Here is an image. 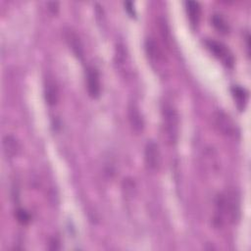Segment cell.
I'll use <instances>...</instances> for the list:
<instances>
[{
    "label": "cell",
    "instance_id": "obj_1",
    "mask_svg": "<svg viewBox=\"0 0 251 251\" xmlns=\"http://www.w3.org/2000/svg\"><path fill=\"white\" fill-rule=\"evenodd\" d=\"M239 217V199L235 191L229 190L221 193L215 201L214 225L217 227L222 226L226 221L234 223Z\"/></svg>",
    "mask_w": 251,
    "mask_h": 251
},
{
    "label": "cell",
    "instance_id": "obj_2",
    "mask_svg": "<svg viewBox=\"0 0 251 251\" xmlns=\"http://www.w3.org/2000/svg\"><path fill=\"white\" fill-rule=\"evenodd\" d=\"M164 135L169 144L176 143L179 133V116L176 108L170 103H164L161 109Z\"/></svg>",
    "mask_w": 251,
    "mask_h": 251
},
{
    "label": "cell",
    "instance_id": "obj_3",
    "mask_svg": "<svg viewBox=\"0 0 251 251\" xmlns=\"http://www.w3.org/2000/svg\"><path fill=\"white\" fill-rule=\"evenodd\" d=\"M207 48L214 54V56L219 59L227 68H232L234 64V58L229 49L222 42L208 39L205 41Z\"/></svg>",
    "mask_w": 251,
    "mask_h": 251
},
{
    "label": "cell",
    "instance_id": "obj_4",
    "mask_svg": "<svg viewBox=\"0 0 251 251\" xmlns=\"http://www.w3.org/2000/svg\"><path fill=\"white\" fill-rule=\"evenodd\" d=\"M214 124L216 128L226 136H234L236 134V126L228 115L223 111H217L214 114Z\"/></svg>",
    "mask_w": 251,
    "mask_h": 251
},
{
    "label": "cell",
    "instance_id": "obj_5",
    "mask_svg": "<svg viewBox=\"0 0 251 251\" xmlns=\"http://www.w3.org/2000/svg\"><path fill=\"white\" fill-rule=\"evenodd\" d=\"M144 160L149 171L155 172L159 169L161 164V154L159 146L155 141L150 140L146 143L144 148Z\"/></svg>",
    "mask_w": 251,
    "mask_h": 251
},
{
    "label": "cell",
    "instance_id": "obj_6",
    "mask_svg": "<svg viewBox=\"0 0 251 251\" xmlns=\"http://www.w3.org/2000/svg\"><path fill=\"white\" fill-rule=\"evenodd\" d=\"M85 84L87 88L88 95L96 99L100 96L101 92V83H100V75L98 71L93 67H87L85 70Z\"/></svg>",
    "mask_w": 251,
    "mask_h": 251
},
{
    "label": "cell",
    "instance_id": "obj_7",
    "mask_svg": "<svg viewBox=\"0 0 251 251\" xmlns=\"http://www.w3.org/2000/svg\"><path fill=\"white\" fill-rule=\"evenodd\" d=\"M127 117L132 130L140 133L144 128V120L138 106L134 102H130L127 106Z\"/></svg>",
    "mask_w": 251,
    "mask_h": 251
},
{
    "label": "cell",
    "instance_id": "obj_8",
    "mask_svg": "<svg viewBox=\"0 0 251 251\" xmlns=\"http://www.w3.org/2000/svg\"><path fill=\"white\" fill-rule=\"evenodd\" d=\"M64 36H65L66 42H67L69 48L71 49V51L73 52V54L76 58L81 60L83 58V46L79 39V36L75 33V31H74L71 28H67L65 30Z\"/></svg>",
    "mask_w": 251,
    "mask_h": 251
},
{
    "label": "cell",
    "instance_id": "obj_9",
    "mask_svg": "<svg viewBox=\"0 0 251 251\" xmlns=\"http://www.w3.org/2000/svg\"><path fill=\"white\" fill-rule=\"evenodd\" d=\"M44 97L49 106H55L59 101V88L52 77H46L44 81Z\"/></svg>",
    "mask_w": 251,
    "mask_h": 251
},
{
    "label": "cell",
    "instance_id": "obj_10",
    "mask_svg": "<svg viewBox=\"0 0 251 251\" xmlns=\"http://www.w3.org/2000/svg\"><path fill=\"white\" fill-rule=\"evenodd\" d=\"M2 148L4 156L7 159H12L18 155L20 151V143L14 135L7 134L3 137Z\"/></svg>",
    "mask_w": 251,
    "mask_h": 251
},
{
    "label": "cell",
    "instance_id": "obj_11",
    "mask_svg": "<svg viewBox=\"0 0 251 251\" xmlns=\"http://www.w3.org/2000/svg\"><path fill=\"white\" fill-rule=\"evenodd\" d=\"M185 10L188 17V21L191 25L195 26L200 20L201 8L198 2L196 1H186L185 2Z\"/></svg>",
    "mask_w": 251,
    "mask_h": 251
},
{
    "label": "cell",
    "instance_id": "obj_12",
    "mask_svg": "<svg viewBox=\"0 0 251 251\" xmlns=\"http://www.w3.org/2000/svg\"><path fill=\"white\" fill-rule=\"evenodd\" d=\"M145 51L148 58L152 62H156V61L158 62L161 59L160 49L158 48V45L155 42V40H153L152 38H148L145 41Z\"/></svg>",
    "mask_w": 251,
    "mask_h": 251
},
{
    "label": "cell",
    "instance_id": "obj_13",
    "mask_svg": "<svg viewBox=\"0 0 251 251\" xmlns=\"http://www.w3.org/2000/svg\"><path fill=\"white\" fill-rule=\"evenodd\" d=\"M212 25L222 34H226L229 31V26L225 18L220 14H214L212 16Z\"/></svg>",
    "mask_w": 251,
    "mask_h": 251
},
{
    "label": "cell",
    "instance_id": "obj_14",
    "mask_svg": "<svg viewBox=\"0 0 251 251\" xmlns=\"http://www.w3.org/2000/svg\"><path fill=\"white\" fill-rule=\"evenodd\" d=\"M231 92H232V95L237 103V106L240 110L244 109V106L246 104V101H247V97H248V94L246 92V90L240 86H233L231 88Z\"/></svg>",
    "mask_w": 251,
    "mask_h": 251
},
{
    "label": "cell",
    "instance_id": "obj_15",
    "mask_svg": "<svg viewBox=\"0 0 251 251\" xmlns=\"http://www.w3.org/2000/svg\"><path fill=\"white\" fill-rule=\"evenodd\" d=\"M16 216H17L18 221H19L21 224H23V225H26V224H28V222L30 221V216H29V214H28L26 211L23 210V209H19V210L17 211Z\"/></svg>",
    "mask_w": 251,
    "mask_h": 251
},
{
    "label": "cell",
    "instance_id": "obj_16",
    "mask_svg": "<svg viewBox=\"0 0 251 251\" xmlns=\"http://www.w3.org/2000/svg\"><path fill=\"white\" fill-rule=\"evenodd\" d=\"M48 9L52 14H57L59 10V4L58 2H48Z\"/></svg>",
    "mask_w": 251,
    "mask_h": 251
},
{
    "label": "cell",
    "instance_id": "obj_17",
    "mask_svg": "<svg viewBox=\"0 0 251 251\" xmlns=\"http://www.w3.org/2000/svg\"><path fill=\"white\" fill-rule=\"evenodd\" d=\"M125 6H126V10L127 11V13L130 15V16H135V12H134V9L132 8V3L130 2H126L125 3Z\"/></svg>",
    "mask_w": 251,
    "mask_h": 251
}]
</instances>
